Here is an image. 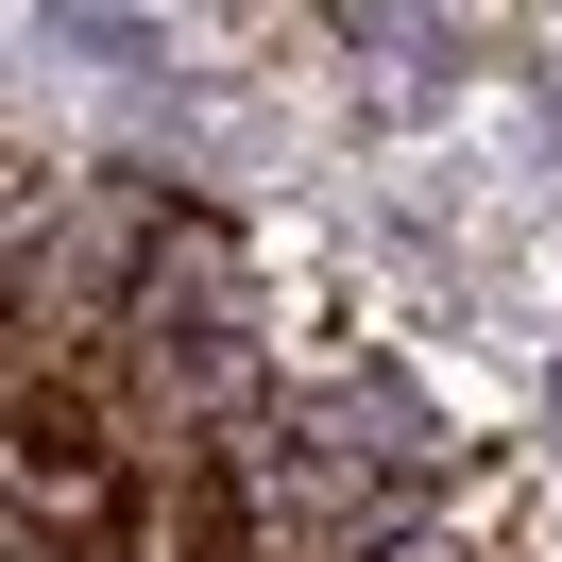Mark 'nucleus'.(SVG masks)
Here are the masks:
<instances>
[{"label": "nucleus", "instance_id": "obj_3", "mask_svg": "<svg viewBox=\"0 0 562 562\" xmlns=\"http://www.w3.org/2000/svg\"><path fill=\"white\" fill-rule=\"evenodd\" d=\"M375 562H477V546H460V528H392Z\"/></svg>", "mask_w": 562, "mask_h": 562}, {"label": "nucleus", "instance_id": "obj_1", "mask_svg": "<svg viewBox=\"0 0 562 562\" xmlns=\"http://www.w3.org/2000/svg\"><path fill=\"white\" fill-rule=\"evenodd\" d=\"M154 239H171V188L69 171V188L35 205V239H18V324H35V341H69V358H103L120 307H137V273H154Z\"/></svg>", "mask_w": 562, "mask_h": 562}, {"label": "nucleus", "instance_id": "obj_2", "mask_svg": "<svg viewBox=\"0 0 562 562\" xmlns=\"http://www.w3.org/2000/svg\"><path fill=\"white\" fill-rule=\"evenodd\" d=\"M137 341H222V324H239V239H222L205 205H171V239H154V273H137Z\"/></svg>", "mask_w": 562, "mask_h": 562}]
</instances>
